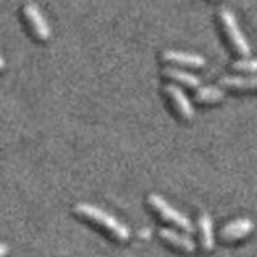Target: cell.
<instances>
[{
  "mask_svg": "<svg viewBox=\"0 0 257 257\" xmlns=\"http://www.w3.org/2000/svg\"><path fill=\"white\" fill-rule=\"evenodd\" d=\"M163 88H164V93L167 95L169 101L172 104V108L183 120H191L195 117V108H193L190 98L183 93V90L179 85L169 82Z\"/></svg>",
  "mask_w": 257,
  "mask_h": 257,
  "instance_id": "5b68a950",
  "label": "cell"
},
{
  "mask_svg": "<svg viewBox=\"0 0 257 257\" xmlns=\"http://www.w3.org/2000/svg\"><path fill=\"white\" fill-rule=\"evenodd\" d=\"M254 230V223L251 219L241 217V219H235L228 222L227 225H223L220 230V238L223 241H236L246 238L249 233Z\"/></svg>",
  "mask_w": 257,
  "mask_h": 257,
  "instance_id": "52a82bcc",
  "label": "cell"
},
{
  "mask_svg": "<svg viewBox=\"0 0 257 257\" xmlns=\"http://www.w3.org/2000/svg\"><path fill=\"white\" fill-rule=\"evenodd\" d=\"M231 68L236 71H244V72H257V58H241L231 63Z\"/></svg>",
  "mask_w": 257,
  "mask_h": 257,
  "instance_id": "4fadbf2b",
  "label": "cell"
},
{
  "mask_svg": "<svg viewBox=\"0 0 257 257\" xmlns=\"http://www.w3.org/2000/svg\"><path fill=\"white\" fill-rule=\"evenodd\" d=\"M7 254H8V246L0 243V257H7Z\"/></svg>",
  "mask_w": 257,
  "mask_h": 257,
  "instance_id": "5bb4252c",
  "label": "cell"
},
{
  "mask_svg": "<svg viewBox=\"0 0 257 257\" xmlns=\"http://www.w3.org/2000/svg\"><path fill=\"white\" fill-rule=\"evenodd\" d=\"M74 214L80 219H84L87 222H90L96 227H100L104 230L109 236H112L119 243H127L131 239V230H128L122 222H119L116 217H112L111 214L104 212L103 209L96 207L93 204L87 203H79L74 206Z\"/></svg>",
  "mask_w": 257,
  "mask_h": 257,
  "instance_id": "6da1fadb",
  "label": "cell"
},
{
  "mask_svg": "<svg viewBox=\"0 0 257 257\" xmlns=\"http://www.w3.org/2000/svg\"><path fill=\"white\" fill-rule=\"evenodd\" d=\"M163 76L171 80H175V82H179V84L187 85L190 88H199V85H201V80L198 76L191 74V72H187V71L177 69V68H164Z\"/></svg>",
  "mask_w": 257,
  "mask_h": 257,
  "instance_id": "8fae6325",
  "label": "cell"
},
{
  "mask_svg": "<svg viewBox=\"0 0 257 257\" xmlns=\"http://www.w3.org/2000/svg\"><path fill=\"white\" fill-rule=\"evenodd\" d=\"M225 92L222 90L220 87L217 85H204L199 87L196 93H195V100L198 103H217L223 100Z\"/></svg>",
  "mask_w": 257,
  "mask_h": 257,
  "instance_id": "7c38bea8",
  "label": "cell"
},
{
  "mask_svg": "<svg viewBox=\"0 0 257 257\" xmlns=\"http://www.w3.org/2000/svg\"><path fill=\"white\" fill-rule=\"evenodd\" d=\"M147 201L159 219H163L164 222L174 225V227H177V228H180L183 233H187V235H191V233L195 231V227H193V223L188 217L182 212H179L177 209H174L166 199H163L159 195H156V193L148 195Z\"/></svg>",
  "mask_w": 257,
  "mask_h": 257,
  "instance_id": "7a4b0ae2",
  "label": "cell"
},
{
  "mask_svg": "<svg viewBox=\"0 0 257 257\" xmlns=\"http://www.w3.org/2000/svg\"><path fill=\"white\" fill-rule=\"evenodd\" d=\"M158 235L161 239L166 241L167 244H171L172 247L179 249V251H182L185 254H193L196 251L195 241H193L191 236L187 235V233L175 231L172 228H159Z\"/></svg>",
  "mask_w": 257,
  "mask_h": 257,
  "instance_id": "8992f818",
  "label": "cell"
},
{
  "mask_svg": "<svg viewBox=\"0 0 257 257\" xmlns=\"http://www.w3.org/2000/svg\"><path fill=\"white\" fill-rule=\"evenodd\" d=\"M198 230H199V243L204 251H212L215 239H214V227L212 219L207 212L199 214L198 217Z\"/></svg>",
  "mask_w": 257,
  "mask_h": 257,
  "instance_id": "9c48e42d",
  "label": "cell"
},
{
  "mask_svg": "<svg viewBox=\"0 0 257 257\" xmlns=\"http://www.w3.org/2000/svg\"><path fill=\"white\" fill-rule=\"evenodd\" d=\"M219 84L222 87L233 88V90H257V76L243 77V76H223Z\"/></svg>",
  "mask_w": 257,
  "mask_h": 257,
  "instance_id": "30bf717a",
  "label": "cell"
},
{
  "mask_svg": "<svg viewBox=\"0 0 257 257\" xmlns=\"http://www.w3.org/2000/svg\"><path fill=\"white\" fill-rule=\"evenodd\" d=\"M7 66V61H5V58L4 56H0V71H2L4 68Z\"/></svg>",
  "mask_w": 257,
  "mask_h": 257,
  "instance_id": "9a60e30c",
  "label": "cell"
},
{
  "mask_svg": "<svg viewBox=\"0 0 257 257\" xmlns=\"http://www.w3.org/2000/svg\"><path fill=\"white\" fill-rule=\"evenodd\" d=\"M219 20H220V24H222V29L225 32V36H227L228 42L236 50V53L243 55L244 58L251 55V45H249L247 39L244 37L243 31L239 29L238 20H236V16L233 15V12L228 10V8H220V10H219Z\"/></svg>",
  "mask_w": 257,
  "mask_h": 257,
  "instance_id": "3957f363",
  "label": "cell"
},
{
  "mask_svg": "<svg viewBox=\"0 0 257 257\" xmlns=\"http://www.w3.org/2000/svg\"><path fill=\"white\" fill-rule=\"evenodd\" d=\"M23 16L26 20L28 26L32 34L39 40H48L52 36V29L48 26L45 16L39 10V7L34 4H26L23 7Z\"/></svg>",
  "mask_w": 257,
  "mask_h": 257,
  "instance_id": "277c9868",
  "label": "cell"
},
{
  "mask_svg": "<svg viewBox=\"0 0 257 257\" xmlns=\"http://www.w3.org/2000/svg\"><path fill=\"white\" fill-rule=\"evenodd\" d=\"M163 60L166 63L180 64V66H188V68H203L206 64L204 56H201L198 53L182 52V50H164Z\"/></svg>",
  "mask_w": 257,
  "mask_h": 257,
  "instance_id": "ba28073f",
  "label": "cell"
}]
</instances>
